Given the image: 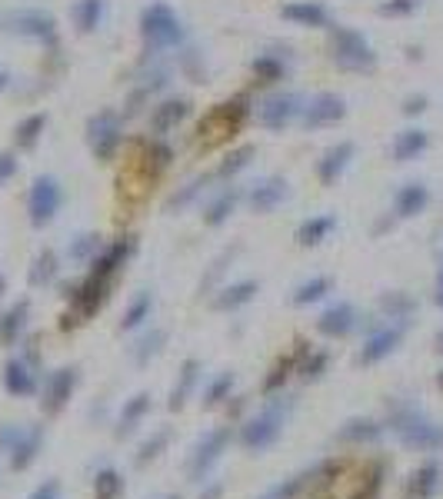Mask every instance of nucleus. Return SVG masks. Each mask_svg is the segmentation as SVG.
Segmentation results:
<instances>
[{
  "label": "nucleus",
  "mask_w": 443,
  "mask_h": 499,
  "mask_svg": "<svg viewBox=\"0 0 443 499\" xmlns=\"http://www.w3.org/2000/svg\"><path fill=\"white\" fill-rule=\"evenodd\" d=\"M87 143H91V153L100 163H110L124 143V120L117 110L104 107L87 120Z\"/></svg>",
  "instance_id": "7"
},
{
  "label": "nucleus",
  "mask_w": 443,
  "mask_h": 499,
  "mask_svg": "<svg viewBox=\"0 0 443 499\" xmlns=\"http://www.w3.org/2000/svg\"><path fill=\"white\" fill-rule=\"evenodd\" d=\"M413 11H417V0H390V4L380 7L384 17H407V13H413Z\"/></svg>",
  "instance_id": "51"
},
{
  "label": "nucleus",
  "mask_w": 443,
  "mask_h": 499,
  "mask_svg": "<svg viewBox=\"0 0 443 499\" xmlns=\"http://www.w3.org/2000/svg\"><path fill=\"white\" fill-rule=\"evenodd\" d=\"M7 83H11V77H7V73H4V70H0V90H4V87H7Z\"/></svg>",
  "instance_id": "57"
},
{
  "label": "nucleus",
  "mask_w": 443,
  "mask_h": 499,
  "mask_svg": "<svg viewBox=\"0 0 443 499\" xmlns=\"http://www.w3.org/2000/svg\"><path fill=\"white\" fill-rule=\"evenodd\" d=\"M163 499H180V496H177V493H170V496H163Z\"/></svg>",
  "instance_id": "59"
},
{
  "label": "nucleus",
  "mask_w": 443,
  "mask_h": 499,
  "mask_svg": "<svg viewBox=\"0 0 443 499\" xmlns=\"http://www.w3.org/2000/svg\"><path fill=\"white\" fill-rule=\"evenodd\" d=\"M223 496V483H204V493L197 499H221Z\"/></svg>",
  "instance_id": "54"
},
{
  "label": "nucleus",
  "mask_w": 443,
  "mask_h": 499,
  "mask_svg": "<svg viewBox=\"0 0 443 499\" xmlns=\"http://www.w3.org/2000/svg\"><path fill=\"white\" fill-rule=\"evenodd\" d=\"M40 450H44V426H23L21 440L13 443V450L7 453V463L13 473H23L37 463Z\"/></svg>",
  "instance_id": "21"
},
{
  "label": "nucleus",
  "mask_w": 443,
  "mask_h": 499,
  "mask_svg": "<svg viewBox=\"0 0 443 499\" xmlns=\"http://www.w3.org/2000/svg\"><path fill=\"white\" fill-rule=\"evenodd\" d=\"M423 110H427V97H423V93H417V97H407V100H404V114H407V116H417V114H423Z\"/></svg>",
  "instance_id": "53"
},
{
  "label": "nucleus",
  "mask_w": 443,
  "mask_h": 499,
  "mask_svg": "<svg viewBox=\"0 0 443 499\" xmlns=\"http://www.w3.org/2000/svg\"><path fill=\"white\" fill-rule=\"evenodd\" d=\"M384 423H377V419L370 417H353L347 419L343 426H340L337 440L340 443H350V446H363V443H377L380 436H384Z\"/></svg>",
  "instance_id": "29"
},
{
  "label": "nucleus",
  "mask_w": 443,
  "mask_h": 499,
  "mask_svg": "<svg viewBox=\"0 0 443 499\" xmlns=\"http://www.w3.org/2000/svg\"><path fill=\"white\" fill-rule=\"evenodd\" d=\"M326 366H330V353L326 349H303L300 363H297V373H300L303 383H317L320 376L326 373Z\"/></svg>",
  "instance_id": "39"
},
{
  "label": "nucleus",
  "mask_w": 443,
  "mask_h": 499,
  "mask_svg": "<svg viewBox=\"0 0 443 499\" xmlns=\"http://www.w3.org/2000/svg\"><path fill=\"white\" fill-rule=\"evenodd\" d=\"M170 440H174V430L170 426H161V430H153L147 440L140 443V450H137V466H147L153 463V460H161L163 450L170 446Z\"/></svg>",
  "instance_id": "42"
},
{
  "label": "nucleus",
  "mask_w": 443,
  "mask_h": 499,
  "mask_svg": "<svg viewBox=\"0 0 443 499\" xmlns=\"http://www.w3.org/2000/svg\"><path fill=\"white\" fill-rule=\"evenodd\" d=\"M256 293H260V283H256V280H237V283H227V287L213 297V310L233 314V310H240V306H247V303L254 300Z\"/></svg>",
  "instance_id": "27"
},
{
  "label": "nucleus",
  "mask_w": 443,
  "mask_h": 499,
  "mask_svg": "<svg viewBox=\"0 0 443 499\" xmlns=\"http://www.w3.org/2000/svg\"><path fill=\"white\" fill-rule=\"evenodd\" d=\"M140 37L151 54H163V50H174L184 44V21L174 13L170 4L153 0L151 7H143L140 13Z\"/></svg>",
  "instance_id": "4"
},
{
  "label": "nucleus",
  "mask_w": 443,
  "mask_h": 499,
  "mask_svg": "<svg viewBox=\"0 0 443 499\" xmlns=\"http://www.w3.org/2000/svg\"><path fill=\"white\" fill-rule=\"evenodd\" d=\"M200 373H204V366H200V360H184L180 363V373H177V383H174V390H170V400H167V407L174 409H184L187 407V400L194 396V390H197V383H200Z\"/></svg>",
  "instance_id": "26"
},
{
  "label": "nucleus",
  "mask_w": 443,
  "mask_h": 499,
  "mask_svg": "<svg viewBox=\"0 0 443 499\" xmlns=\"http://www.w3.org/2000/svg\"><path fill=\"white\" fill-rule=\"evenodd\" d=\"M23 426H17V423H0V453H11L13 443L21 440Z\"/></svg>",
  "instance_id": "50"
},
{
  "label": "nucleus",
  "mask_w": 443,
  "mask_h": 499,
  "mask_svg": "<svg viewBox=\"0 0 443 499\" xmlns=\"http://www.w3.org/2000/svg\"><path fill=\"white\" fill-rule=\"evenodd\" d=\"M204 186H207V176H197V180H190V184H187L184 190H180V194H174V197L167 200V210L187 207V203L197 197V194H204Z\"/></svg>",
  "instance_id": "48"
},
{
  "label": "nucleus",
  "mask_w": 443,
  "mask_h": 499,
  "mask_svg": "<svg viewBox=\"0 0 443 499\" xmlns=\"http://www.w3.org/2000/svg\"><path fill=\"white\" fill-rule=\"evenodd\" d=\"M443 486V469L440 463H423L417 466L407 479V499H433Z\"/></svg>",
  "instance_id": "25"
},
{
  "label": "nucleus",
  "mask_w": 443,
  "mask_h": 499,
  "mask_svg": "<svg viewBox=\"0 0 443 499\" xmlns=\"http://www.w3.org/2000/svg\"><path fill=\"white\" fill-rule=\"evenodd\" d=\"M0 383L11 396L23 400V396L37 393V370L23 357H13V360L4 363V373H0Z\"/></svg>",
  "instance_id": "19"
},
{
  "label": "nucleus",
  "mask_w": 443,
  "mask_h": 499,
  "mask_svg": "<svg viewBox=\"0 0 443 499\" xmlns=\"http://www.w3.org/2000/svg\"><path fill=\"white\" fill-rule=\"evenodd\" d=\"M147 413H151V393H137V396H130V400H124V409H120V417H117V430H114L117 440H127L130 433L147 419Z\"/></svg>",
  "instance_id": "28"
},
{
  "label": "nucleus",
  "mask_w": 443,
  "mask_h": 499,
  "mask_svg": "<svg viewBox=\"0 0 443 499\" xmlns=\"http://www.w3.org/2000/svg\"><path fill=\"white\" fill-rule=\"evenodd\" d=\"M240 200H244V190H240V186H223L221 194L207 203V210H204V223H207V227H223V223L230 220V213L237 210Z\"/></svg>",
  "instance_id": "31"
},
{
  "label": "nucleus",
  "mask_w": 443,
  "mask_h": 499,
  "mask_svg": "<svg viewBox=\"0 0 443 499\" xmlns=\"http://www.w3.org/2000/svg\"><path fill=\"white\" fill-rule=\"evenodd\" d=\"M337 230V217L334 213H317L297 227V244L300 246H320L324 240H330V233Z\"/></svg>",
  "instance_id": "32"
},
{
  "label": "nucleus",
  "mask_w": 443,
  "mask_h": 499,
  "mask_svg": "<svg viewBox=\"0 0 443 499\" xmlns=\"http://www.w3.org/2000/svg\"><path fill=\"white\" fill-rule=\"evenodd\" d=\"M400 340H404V326L400 323L377 326V330H370L367 340H363L360 353H357V363H360V366H377V363L387 360L390 353H396Z\"/></svg>",
  "instance_id": "13"
},
{
  "label": "nucleus",
  "mask_w": 443,
  "mask_h": 499,
  "mask_svg": "<svg viewBox=\"0 0 443 499\" xmlns=\"http://www.w3.org/2000/svg\"><path fill=\"white\" fill-rule=\"evenodd\" d=\"M387 426L407 450L417 453H440L443 450V426L433 417H427L420 407L410 403H390L387 409Z\"/></svg>",
  "instance_id": "1"
},
{
  "label": "nucleus",
  "mask_w": 443,
  "mask_h": 499,
  "mask_svg": "<svg viewBox=\"0 0 443 499\" xmlns=\"http://www.w3.org/2000/svg\"><path fill=\"white\" fill-rule=\"evenodd\" d=\"M230 443H233L230 426H213L210 433H204L197 440V446H194L190 460H187V477H190V483H207L210 469L221 463L223 453L230 450Z\"/></svg>",
  "instance_id": "6"
},
{
  "label": "nucleus",
  "mask_w": 443,
  "mask_h": 499,
  "mask_svg": "<svg viewBox=\"0 0 443 499\" xmlns=\"http://www.w3.org/2000/svg\"><path fill=\"white\" fill-rule=\"evenodd\" d=\"M247 116H250V107H247L244 97H233V100H223L210 110L204 120H200V140H207V143H221V140L233 137L237 130L247 124Z\"/></svg>",
  "instance_id": "8"
},
{
  "label": "nucleus",
  "mask_w": 443,
  "mask_h": 499,
  "mask_svg": "<svg viewBox=\"0 0 443 499\" xmlns=\"http://www.w3.org/2000/svg\"><path fill=\"white\" fill-rule=\"evenodd\" d=\"M244 197H247V207L254 210V213H274L283 200L291 197V184L283 176H260Z\"/></svg>",
  "instance_id": "15"
},
{
  "label": "nucleus",
  "mask_w": 443,
  "mask_h": 499,
  "mask_svg": "<svg viewBox=\"0 0 443 499\" xmlns=\"http://www.w3.org/2000/svg\"><path fill=\"white\" fill-rule=\"evenodd\" d=\"M303 114V97L297 93H274L267 97L260 110H256V120H260V127L270 130V133H280V130H287L293 120H300Z\"/></svg>",
  "instance_id": "11"
},
{
  "label": "nucleus",
  "mask_w": 443,
  "mask_h": 499,
  "mask_svg": "<svg viewBox=\"0 0 443 499\" xmlns=\"http://www.w3.org/2000/svg\"><path fill=\"white\" fill-rule=\"evenodd\" d=\"M437 349H440V353H443V330H440V333H437Z\"/></svg>",
  "instance_id": "58"
},
{
  "label": "nucleus",
  "mask_w": 443,
  "mask_h": 499,
  "mask_svg": "<svg viewBox=\"0 0 443 499\" xmlns=\"http://www.w3.org/2000/svg\"><path fill=\"white\" fill-rule=\"evenodd\" d=\"M60 207H64V186H60L57 176L40 174L34 176V184L27 190V220L34 230H44L50 223L57 220Z\"/></svg>",
  "instance_id": "5"
},
{
  "label": "nucleus",
  "mask_w": 443,
  "mask_h": 499,
  "mask_svg": "<svg viewBox=\"0 0 443 499\" xmlns=\"http://www.w3.org/2000/svg\"><path fill=\"white\" fill-rule=\"evenodd\" d=\"M120 496H124V477L117 473L114 466L97 469V477H93V499H120Z\"/></svg>",
  "instance_id": "45"
},
{
  "label": "nucleus",
  "mask_w": 443,
  "mask_h": 499,
  "mask_svg": "<svg viewBox=\"0 0 443 499\" xmlns=\"http://www.w3.org/2000/svg\"><path fill=\"white\" fill-rule=\"evenodd\" d=\"M104 250V237L100 233H81V237H74L67 246V256L74 263H87L91 267V260Z\"/></svg>",
  "instance_id": "41"
},
{
  "label": "nucleus",
  "mask_w": 443,
  "mask_h": 499,
  "mask_svg": "<svg viewBox=\"0 0 443 499\" xmlns=\"http://www.w3.org/2000/svg\"><path fill=\"white\" fill-rule=\"evenodd\" d=\"M17 170H21V160H17V153L0 151V190H4V186H7L13 176H17Z\"/></svg>",
  "instance_id": "49"
},
{
  "label": "nucleus",
  "mask_w": 443,
  "mask_h": 499,
  "mask_svg": "<svg viewBox=\"0 0 443 499\" xmlns=\"http://www.w3.org/2000/svg\"><path fill=\"white\" fill-rule=\"evenodd\" d=\"M44 130H47V114H27L13 127V147L21 153H30L37 151V143H40V137H44Z\"/></svg>",
  "instance_id": "35"
},
{
  "label": "nucleus",
  "mask_w": 443,
  "mask_h": 499,
  "mask_svg": "<svg viewBox=\"0 0 443 499\" xmlns=\"http://www.w3.org/2000/svg\"><path fill=\"white\" fill-rule=\"evenodd\" d=\"M280 17L293 27H310V30H320V27H330V11H326L320 0H293L287 4Z\"/></svg>",
  "instance_id": "22"
},
{
  "label": "nucleus",
  "mask_w": 443,
  "mask_h": 499,
  "mask_svg": "<svg viewBox=\"0 0 443 499\" xmlns=\"http://www.w3.org/2000/svg\"><path fill=\"white\" fill-rule=\"evenodd\" d=\"M427 147H430V133H427V130H420V127H407L394 137L390 153H394L396 163H413L427 153Z\"/></svg>",
  "instance_id": "24"
},
{
  "label": "nucleus",
  "mask_w": 443,
  "mask_h": 499,
  "mask_svg": "<svg viewBox=\"0 0 443 499\" xmlns=\"http://www.w3.org/2000/svg\"><path fill=\"white\" fill-rule=\"evenodd\" d=\"M326 293H334V280L330 277H310L303 280L300 287L293 290V306H310V303H320Z\"/></svg>",
  "instance_id": "38"
},
{
  "label": "nucleus",
  "mask_w": 443,
  "mask_h": 499,
  "mask_svg": "<svg viewBox=\"0 0 443 499\" xmlns=\"http://www.w3.org/2000/svg\"><path fill=\"white\" fill-rule=\"evenodd\" d=\"M60 496H64L60 479H44V483H40V486H37L27 499H60Z\"/></svg>",
  "instance_id": "52"
},
{
  "label": "nucleus",
  "mask_w": 443,
  "mask_h": 499,
  "mask_svg": "<svg viewBox=\"0 0 443 499\" xmlns=\"http://www.w3.org/2000/svg\"><path fill=\"white\" fill-rule=\"evenodd\" d=\"M343 116H347L343 97H337V93H317V97H310V100L303 104L300 124H303V130H324V127L340 124Z\"/></svg>",
  "instance_id": "12"
},
{
  "label": "nucleus",
  "mask_w": 443,
  "mask_h": 499,
  "mask_svg": "<svg viewBox=\"0 0 443 499\" xmlns=\"http://www.w3.org/2000/svg\"><path fill=\"white\" fill-rule=\"evenodd\" d=\"M134 250H137V240H134V237H124V240L107 244L104 250L91 260V273L107 277V280H117L120 277V270L127 267V260L134 256Z\"/></svg>",
  "instance_id": "16"
},
{
  "label": "nucleus",
  "mask_w": 443,
  "mask_h": 499,
  "mask_svg": "<svg viewBox=\"0 0 443 499\" xmlns=\"http://www.w3.org/2000/svg\"><path fill=\"white\" fill-rule=\"evenodd\" d=\"M254 153H256L254 147H240V151H233L230 157L221 163L217 176H223V180H227V176H237L240 170H244V167H250V157H254Z\"/></svg>",
  "instance_id": "47"
},
{
  "label": "nucleus",
  "mask_w": 443,
  "mask_h": 499,
  "mask_svg": "<svg viewBox=\"0 0 443 499\" xmlns=\"http://www.w3.org/2000/svg\"><path fill=\"white\" fill-rule=\"evenodd\" d=\"M307 347H310V343L297 340V349H293V353H287V357H280V360L270 366L267 380H264V393L274 396V393H280V390H283V383H287L293 373H297V363H300L303 349H307Z\"/></svg>",
  "instance_id": "30"
},
{
  "label": "nucleus",
  "mask_w": 443,
  "mask_h": 499,
  "mask_svg": "<svg viewBox=\"0 0 443 499\" xmlns=\"http://www.w3.org/2000/svg\"><path fill=\"white\" fill-rule=\"evenodd\" d=\"M60 273V260L54 250H40L34 256V267H30V287H50Z\"/></svg>",
  "instance_id": "40"
},
{
  "label": "nucleus",
  "mask_w": 443,
  "mask_h": 499,
  "mask_svg": "<svg viewBox=\"0 0 443 499\" xmlns=\"http://www.w3.org/2000/svg\"><path fill=\"white\" fill-rule=\"evenodd\" d=\"M233 383H237V376H233L230 370H227V373H217V376H213V380H210V383L204 386V396H200V407H204V409L223 407V403L230 400V393H233Z\"/></svg>",
  "instance_id": "37"
},
{
  "label": "nucleus",
  "mask_w": 443,
  "mask_h": 499,
  "mask_svg": "<svg viewBox=\"0 0 443 499\" xmlns=\"http://www.w3.org/2000/svg\"><path fill=\"white\" fill-rule=\"evenodd\" d=\"M353 153H357L353 140H340V143H334V147H326V151L320 153V160H317V176H320V184L324 186L337 184L340 176L347 174Z\"/></svg>",
  "instance_id": "17"
},
{
  "label": "nucleus",
  "mask_w": 443,
  "mask_h": 499,
  "mask_svg": "<svg viewBox=\"0 0 443 499\" xmlns=\"http://www.w3.org/2000/svg\"><path fill=\"white\" fill-rule=\"evenodd\" d=\"M387 473H390L387 460H373V463L363 469L360 483H357V489L350 493V499H377L380 496V489H384V483H387Z\"/></svg>",
  "instance_id": "36"
},
{
  "label": "nucleus",
  "mask_w": 443,
  "mask_h": 499,
  "mask_svg": "<svg viewBox=\"0 0 443 499\" xmlns=\"http://www.w3.org/2000/svg\"><path fill=\"white\" fill-rule=\"evenodd\" d=\"M250 70H254L256 83H280L287 77V64H283L277 54H256Z\"/></svg>",
  "instance_id": "43"
},
{
  "label": "nucleus",
  "mask_w": 443,
  "mask_h": 499,
  "mask_svg": "<svg viewBox=\"0 0 443 499\" xmlns=\"http://www.w3.org/2000/svg\"><path fill=\"white\" fill-rule=\"evenodd\" d=\"M4 293H7V277L0 273V300H4Z\"/></svg>",
  "instance_id": "56"
},
{
  "label": "nucleus",
  "mask_w": 443,
  "mask_h": 499,
  "mask_svg": "<svg viewBox=\"0 0 443 499\" xmlns=\"http://www.w3.org/2000/svg\"><path fill=\"white\" fill-rule=\"evenodd\" d=\"M291 413H293V396H283V390H280L274 400L264 403L260 413H254L240 426V446H244L247 453H264V450H270L283 436V426H287Z\"/></svg>",
  "instance_id": "2"
},
{
  "label": "nucleus",
  "mask_w": 443,
  "mask_h": 499,
  "mask_svg": "<svg viewBox=\"0 0 443 499\" xmlns=\"http://www.w3.org/2000/svg\"><path fill=\"white\" fill-rule=\"evenodd\" d=\"M163 343H167V330H151V333H143V337L137 340V347H134V363H137V366H147V363L163 349Z\"/></svg>",
  "instance_id": "46"
},
{
  "label": "nucleus",
  "mask_w": 443,
  "mask_h": 499,
  "mask_svg": "<svg viewBox=\"0 0 443 499\" xmlns=\"http://www.w3.org/2000/svg\"><path fill=\"white\" fill-rule=\"evenodd\" d=\"M27 320H30V300L11 303L0 314V347H17L27 333Z\"/></svg>",
  "instance_id": "23"
},
{
  "label": "nucleus",
  "mask_w": 443,
  "mask_h": 499,
  "mask_svg": "<svg viewBox=\"0 0 443 499\" xmlns=\"http://www.w3.org/2000/svg\"><path fill=\"white\" fill-rule=\"evenodd\" d=\"M264 499H280V496H274V493H270V496H264Z\"/></svg>",
  "instance_id": "60"
},
{
  "label": "nucleus",
  "mask_w": 443,
  "mask_h": 499,
  "mask_svg": "<svg viewBox=\"0 0 443 499\" xmlns=\"http://www.w3.org/2000/svg\"><path fill=\"white\" fill-rule=\"evenodd\" d=\"M107 17V0H77L70 7V21L77 27V34H93Z\"/></svg>",
  "instance_id": "33"
},
{
  "label": "nucleus",
  "mask_w": 443,
  "mask_h": 499,
  "mask_svg": "<svg viewBox=\"0 0 443 499\" xmlns=\"http://www.w3.org/2000/svg\"><path fill=\"white\" fill-rule=\"evenodd\" d=\"M433 303L443 310V256H440V270H437V293H433Z\"/></svg>",
  "instance_id": "55"
},
{
  "label": "nucleus",
  "mask_w": 443,
  "mask_h": 499,
  "mask_svg": "<svg viewBox=\"0 0 443 499\" xmlns=\"http://www.w3.org/2000/svg\"><path fill=\"white\" fill-rule=\"evenodd\" d=\"M190 116V100L187 97H167L151 110V133L153 137H167L174 127H180Z\"/></svg>",
  "instance_id": "18"
},
{
  "label": "nucleus",
  "mask_w": 443,
  "mask_h": 499,
  "mask_svg": "<svg viewBox=\"0 0 443 499\" xmlns=\"http://www.w3.org/2000/svg\"><path fill=\"white\" fill-rule=\"evenodd\" d=\"M427 207H430V186L423 184V180H407V184L396 190V197H394L396 220H413V217H420Z\"/></svg>",
  "instance_id": "20"
},
{
  "label": "nucleus",
  "mask_w": 443,
  "mask_h": 499,
  "mask_svg": "<svg viewBox=\"0 0 443 499\" xmlns=\"http://www.w3.org/2000/svg\"><path fill=\"white\" fill-rule=\"evenodd\" d=\"M326 50H330V60L347 73H370L377 67V54H373L370 40L353 27L334 23L330 37H326Z\"/></svg>",
  "instance_id": "3"
},
{
  "label": "nucleus",
  "mask_w": 443,
  "mask_h": 499,
  "mask_svg": "<svg viewBox=\"0 0 443 499\" xmlns=\"http://www.w3.org/2000/svg\"><path fill=\"white\" fill-rule=\"evenodd\" d=\"M440 390H443V373H440Z\"/></svg>",
  "instance_id": "61"
},
{
  "label": "nucleus",
  "mask_w": 443,
  "mask_h": 499,
  "mask_svg": "<svg viewBox=\"0 0 443 499\" xmlns=\"http://www.w3.org/2000/svg\"><path fill=\"white\" fill-rule=\"evenodd\" d=\"M77 383H81V370L77 366H60V370L50 373L44 386H40V409H44V417H60L67 409Z\"/></svg>",
  "instance_id": "10"
},
{
  "label": "nucleus",
  "mask_w": 443,
  "mask_h": 499,
  "mask_svg": "<svg viewBox=\"0 0 443 499\" xmlns=\"http://www.w3.org/2000/svg\"><path fill=\"white\" fill-rule=\"evenodd\" d=\"M0 30L23 40H37V44L54 47L57 44V21L47 11H11L0 17Z\"/></svg>",
  "instance_id": "9"
},
{
  "label": "nucleus",
  "mask_w": 443,
  "mask_h": 499,
  "mask_svg": "<svg viewBox=\"0 0 443 499\" xmlns=\"http://www.w3.org/2000/svg\"><path fill=\"white\" fill-rule=\"evenodd\" d=\"M380 314H384V320H390V323L407 326L410 316L417 314V300L404 290L384 293V297H380Z\"/></svg>",
  "instance_id": "34"
},
{
  "label": "nucleus",
  "mask_w": 443,
  "mask_h": 499,
  "mask_svg": "<svg viewBox=\"0 0 443 499\" xmlns=\"http://www.w3.org/2000/svg\"><path fill=\"white\" fill-rule=\"evenodd\" d=\"M357 326H360V314H357V306H353V303H347V300L330 303L324 314H320V320H317V330H320L326 340L350 337Z\"/></svg>",
  "instance_id": "14"
},
{
  "label": "nucleus",
  "mask_w": 443,
  "mask_h": 499,
  "mask_svg": "<svg viewBox=\"0 0 443 499\" xmlns=\"http://www.w3.org/2000/svg\"><path fill=\"white\" fill-rule=\"evenodd\" d=\"M153 314V297L151 293H137L134 300L127 303V310H124V320H120V330H137L151 320Z\"/></svg>",
  "instance_id": "44"
}]
</instances>
